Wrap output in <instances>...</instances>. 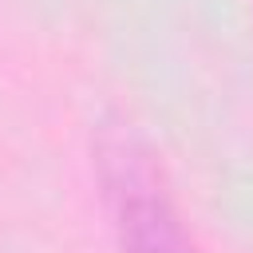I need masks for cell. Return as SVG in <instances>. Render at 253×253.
Instances as JSON below:
<instances>
[{"label":"cell","mask_w":253,"mask_h":253,"mask_svg":"<svg viewBox=\"0 0 253 253\" xmlns=\"http://www.w3.org/2000/svg\"><path fill=\"white\" fill-rule=\"evenodd\" d=\"M103 210L123 253H206L166 186L154 150L130 126H103L95 138Z\"/></svg>","instance_id":"cell-1"}]
</instances>
